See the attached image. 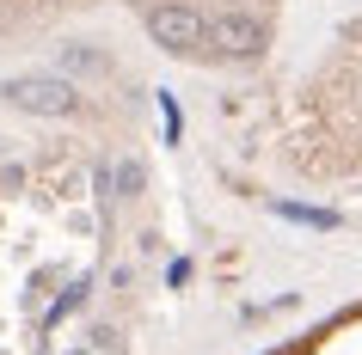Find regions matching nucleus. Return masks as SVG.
<instances>
[{"instance_id":"f257e3e1","label":"nucleus","mask_w":362,"mask_h":355,"mask_svg":"<svg viewBox=\"0 0 362 355\" xmlns=\"http://www.w3.org/2000/svg\"><path fill=\"white\" fill-rule=\"evenodd\" d=\"M148 37L166 56H203L209 49V19L185 0H160V6H148Z\"/></svg>"},{"instance_id":"f03ea898","label":"nucleus","mask_w":362,"mask_h":355,"mask_svg":"<svg viewBox=\"0 0 362 355\" xmlns=\"http://www.w3.org/2000/svg\"><path fill=\"white\" fill-rule=\"evenodd\" d=\"M0 98H6L13 111H31V116H68L80 104L74 80H62V74H19V80L0 86Z\"/></svg>"},{"instance_id":"7ed1b4c3","label":"nucleus","mask_w":362,"mask_h":355,"mask_svg":"<svg viewBox=\"0 0 362 355\" xmlns=\"http://www.w3.org/2000/svg\"><path fill=\"white\" fill-rule=\"evenodd\" d=\"M209 56L258 61L264 56V19H252V13H221V19H209Z\"/></svg>"},{"instance_id":"20e7f679","label":"nucleus","mask_w":362,"mask_h":355,"mask_svg":"<svg viewBox=\"0 0 362 355\" xmlns=\"http://www.w3.org/2000/svg\"><path fill=\"white\" fill-rule=\"evenodd\" d=\"M276 208V215H283V221H295V227H338V215H332V208H307V203H270Z\"/></svg>"},{"instance_id":"39448f33","label":"nucleus","mask_w":362,"mask_h":355,"mask_svg":"<svg viewBox=\"0 0 362 355\" xmlns=\"http://www.w3.org/2000/svg\"><path fill=\"white\" fill-rule=\"evenodd\" d=\"M62 61H68L74 74H98V68H105V56H98V49H86V43H68V49H62Z\"/></svg>"},{"instance_id":"423d86ee","label":"nucleus","mask_w":362,"mask_h":355,"mask_svg":"<svg viewBox=\"0 0 362 355\" xmlns=\"http://www.w3.org/2000/svg\"><path fill=\"white\" fill-rule=\"evenodd\" d=\"M111 196H141V166H135V160L117 166V190H111Z\"/></svg>"},{"instance_id":"0eeeda50","label":"nucleus","mask_w":362,"mask_h":355,"mask_svg":"<svg viewBox=\"0 0 362 355\" xmlns=\"http://www.w3.org/2000/svg\"><path fill=\"white\" fill-rule=\"evenodd\" d=\"M86 288H93V282H74V288H68V294L56 300V313H49V318H62V313H74L80 300H86Z\"/></svg>"}]
</instances>
